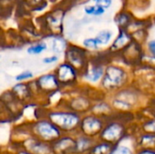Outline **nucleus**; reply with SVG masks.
Segmentation results:
<instances>
[{
    "mask_svg": "<svg viewBox=\"0 0 155 154\" xmlns=\"http://www.w3.org/2000/svg\"><path fill=\"white\" fill-rule=\"evenodd\" d=\"M45 117L54 123L63 134L75 135L79 133L83 115L72 110L64 108L49 110L47 111Z\"/></svg>",
    "mask_w": 155,
    "mask_h": 154,
    "instance_id": "1",
    "label": "nucleus"
},
{
    "mask_svg": "<svg viewBox=\"0 0 155 154\" xmlns=\"http://www.w3.org/2000/svg\"><path fill=\"white\" fill-rule=\"evenodd\" d=\"M128 80L129 74L124 67L109 64L105 67V73L100 82V86L106 93H116L126 87Z\"/></svg>",
    "mask_w": 155,
    "mask_h": 154,
    "instance_id": "2",
    "label": "nucleus"
},
{
    "mask_svg": "<svg viewBox=\"0 0 155 154\" xmlns=\"http://www.w3.org/2000/svg\"><path fill=\"white\" fill-rule=\"evenodd\" d=\"M27 128L31 136L51 144L64 135L60 129L45 116L31 123Z\"/></svg>",
    "mask_w": 155,
    "mask_h": 154,
    "instance_id": "3",
    "label": "nucleus"
},
{
    "mask_svg": "<svg viewBox=\"0 0 155 154\" xmlns=\"http://www.w3.org/2000/svg\"><path fill=\"white\" fill-rule=\"evenodd\" d=\"M127 134L126 124L124 121L112 117L106 121V123L98 137V140L106 142L114 146L120 144V143L125 138Z\"/></svg>",
    "mask_w": 155,
    "mask_h": 154,
    "instance_id": "4",
    "label": "nucleus"
},
{
    "mask_svg": "<svg viewBox=\"0 0 155 154\" xmlns=\"http://www.w3.org/2000/svg\"><path fill=\"white\" fill-rule=\"evenodd\" d=\"M139 98L140 95L138 94V91L133 88L124 87L114 93L110 103L115 112L125 113L134 109V107L139 103Z\"/></svg>",
    "mask_w": 155,
    "mask_h": 154,
    "instance_id": "5",
    "label": "nucleus"
},
{
    "mask_svg": "<svg viewBox=\"0 0 155 154\" xmlns=\"http://www.w3.org/2000/svg\"><path fill=\"white\" fill-rule=\"evenodd\" d=\"M105 123L106 120L103 117H100L92 113H88L84 114L82 117L78 133L98 140V137L100 136Z\"/></svg>",
    "mask_w": 155,
    "mask_h": 154,
    "instance_id": "6",
    "label": "nucleus"
},
{
    "mask_svg": "<svg viewBox=\"0 0 155 154\" xmlns=\"http://www.w3.org/2000/svg\"><path fill=\"white\" fill-rule=\"evenodd\" d=\"M35 92L39 94L51 95L62 88L54 73H47L42 74L35 81Z\"/></svg>",
    "mask_w": 155,
    "mask_h": 154,
    "instance_id": "7",
    "label": "nucleus"
},
{
    "mask_svg": "<svg viewBox=\"0 0 155 154\" xmlns=\"http://www.w3.org/2000/svg\"><path fill=\"white\" fill-rule=\"evenodd\" d=\"M54 73L55 74L62 87L74 85L77 83L79 77L81 76L80 72L65 61L60 64L55 68Z\"/></svg>",
    "mask_w": 155,
    "mask_h": 154,
    "instance_id": "8",
    "label": "nucleus"
},
{
    "mask_svg": "<svg viewBox=\"0 0 155 154\" xmlns=\"http://www.w3.org/2000/svg\"><path fill=\"white\" fill-rule=\"evenodd\" d=\"M65 62L75 67L81 74L86 70L89 63L87 53L84 49L77 46H68L65 50Z\"/></svg>",
    "mask_w": 155,
    "mask_h": 154,
    "instance_id": "9",
    "label": "nucleus"
},
{
    "mask_svg": "<svg viewBox=\"0 0 155 154\" xmlns=\"http://www.w3.org/2000/svg\"><path fill=\"white\" fill-rule=\"evenodd\" d=\"M53 154H76V141L74 135L64 134L52 143Z\"/></svg>",
    "mask_w": 155,
    "mask_h": 154,
    "instance_id": "10",
    "label": "nucleus"
},
{
    "mask_svg": "<svg viewBox=\"0 0 155 154\" xmlns=\"http://www.w3.org/2000/svg\"><path fill=\"white\" fill-rule=\"evenodd\" d=\"M20 147L27 150L33 154H53L51 143L38 140L31 135L22 142Z\"/></svg>",
    "mask_w": 155,
    "mask_h": 154,
    "instance_id": "11",
    "label": "nucleus"
},
{
    "mask_svg": "<svg viewBox=\"0 0 155 154\" xmlns=\"http://www.w3.org/2000/svg\"><path fill=\"white\" fill-rule=\"evenodd\" d=\"M30 83H17L12 87L11 93L19 103H26L35 95V91Z\"/></svg>",
    "mask_w": 155,
    "mask_h": 154,
    "instance_id": "12",
    "label": "nucleus"
},
{
    "mask_svg": "<svg viewBox=\"0 0 155 154\" xmlns=\"http://www.w3.org/2000/svg\"><path fill=\"white\" fill-rule=\"evenodd\" d=\"M66 109L72 110L74 112H76L82 115L86 114L91 112V109L93 107L91 101L83 95L76 96L73 99H71L70 102L65 103Z\"/></svg>",
    "mask_w": 155,
    "mask_h": 154,
    "instance_id": "13",
    "label": "nucleus"
},
{
    "mask_svg": "<svg viewBox=\"0 0 155 154\" xmlns=\"http://www.w3.org/2000/svg\"><path fill=\"white\" fill-rule=\"evenodd\" d=\"M105 67L106 66H104V64L98 63H94L92 65L88 64L86 70L82 74L81 76L89 83L95 84L101 82L105 73Z\"/></svg>",
    "mask_w": 155,
    "mask_h": 154,
    "instance_id": "14",
    "label": "nucleus"
},
{
    "mask_svg": "<svg viewBox=\"0 0 155 154\" xmlns=\"http://www.w3.org/2000/svg\"><path fill=\"white\" fill-rule=\"evenodd\" d=\"M74 136L76 141V154H87L97 141L81 133H76Z\"/></svg>",
    "mask_w": 155,
    "mask_h": 154,
    "instance_id": "15",
    "label": "nucleus"
},
{
    "mask_svg": "<svg viewBox=\"0 0 155 154\" xmlns=\"http://www.w3.org/2000/svg\"><path fill=\"white\" fill-rule=\"evenodd\" d=\"M114 112L115 111L114 110L111 103L103 101V102H99V103L94 104L90 113L96 114L100 117H103L104 119H105L107 121L114 116Z\"/></svg>",
    "mask_w": 155,
    "mask_h": 154,
    "instance_id": "16",
    "label": "nucleus"
},
{
    "mask_svg": "<svg viewBox=\"0 0 155 154\" xmlns=\"http://www.w3.org/2000/svg\"><path fill=\"white\" fill-rule=\"evenodd\" d=\"M137 149H155V134L141 133L136 138Z\"/></svg>",
    "mask_w": 155,
    "mask_h": 154,
    "instance_id": "17",
    "label": "nucleus"
},
{
    "mask_svg": "<svg viewBox=\"0 0 155 154\" xmlns=\"http://www.w3.org/2000/svg\"><path fill=\"white\" fill-rule=\"evenodd\" d=\"M131 44V36L125 32V31H121L119 34L118 37L115 39V41L113 43L111 46V50L116 52V51H121L125 49L129 44Z\"/></svg>",
    "mask_w": 155,
    "mask_h": 154,
    "instance_id": "18",
    "label": "nucleus"
},
{
    "mask_svg": "<svg viewBox=\"0 0 155 154\" xmlns=\"http://www.w3.org/2000/svg\"><path fill=\"white\" fill-rule=\"evenodd\" d=\"M115 146L104 141L97 140L87 154H111Z\"/></svg>",
    "mask_w": 155,
    "mask_h": 154,
    "instance_id": "19",
    "label": "nucleus"
},
{
    "mask_svg": "<svg viewBox=\"0 0 155 154\" xmlns=\"http://www.w3.org/2000/svg\"><path fill=\"white\" fill-rule=\"evenodd\" d=\"M46 48H47V44L44 42H41L29 46L27 48V53L29 54H40L41 53L45 51Z\"/></svg>",
    "mask_w": 155,
    "mask_h": 154,
    "instance_id": "20",
    "label": "nucleus"
},
{
    "mask_svg": "<svg viewBox=\"0 0 155 154\" xmlns=\"http://www.w3.org/2000/svg\"><path fill=\"white\" fill-rule=\"evenodd\" d=\"M111 37H112V32L111 31L103 30L97 34L96 39H97L100 45H104V44H107L109 43V41L111 40Z\"/></svg>",
    "mask_w": 155,
    "mask_h": 154,
    "instance_id": "21",
    "label": "nucleus"
},
{
    "mask_svg": "<svg viewBox=\"0 0 155 154\" xmlns=\"http://www.w3.org/2000/svg\"><path fill=\"white\" fill-rule=\"evenodd\" d=\"M84 12L87 15H101L104 13V8H103L98 5H88L84 8Z\"/></svg>",
    "mask_w": 155,
    "mask_h": 154,
    "instance_id": "22",
    "label": "nucleus"
},
{
    "mask_svg": "<svg viewBox=\"0 0 155 154\" xmlns=\"http://www.w3.org/2000/svg\"><path fill=\"white\" fill-rule=\"evenodd\" d=\"M142 131L143 133H149L155 134V117L145 121L142 124Z\"/></svg>",
    "mask_w": 155,
    "mask_h": 154,
    "instance_id": "23",
    "label": "nucleus"
},
{
    "mask_svg": "<svg viewBox=\"0 0 155 154\" xmlns=\"http://www.w3.org/2000/svg\"><path fill=\"white\" fill-rule=\"evenodd\" d=\"M33 77H34L33 72L32 71H29V70H25V71H23V72L19 73L17 75H15V80L17 83H25L27 80L33 79Z\"/></svg>",
    "mask_w": 155,
    "mask_h": 154,
    "instance_id": "24",
    "label": "nucleus"
},
{
    "mask_svg": "<svg viewBox=\"0 0 155 154\" xmlns=\"http://www.w3.org/2000/svg\"><path fill=\"white\" fill-rule=\"evenodd\" d=\"M111 154H135V152L130 147H128L126 145L118 144L114 148Z\"/></svg>",
    "mask_w": 155,
    "mask_h": 154,
    "instance_id": "25",
    "label": "nucleus"
},
{
    "mask_svg": "<svg viewBox=\"0 0 155 154\" xmlns=\"http://www.w3.org/2000/svg\"><path fill=\"white\" fill-rule=\"evenodd\" d=\"M83 44L84 47L89 48V49H97L98 46L100 45L96 37H91V38H86L84 40Z\"/></svg>",
    "mask_w": 155,
    "mask_h": 154,
    "instance_id": "26",
    "label": "nucleus"
},
{
    "mask_svg": "<svg viewBox=\"0 0 155 154\" xmlns=\"http://www.w3.org/2000/svg\"><path fill=\"white\" fill-rule=\"evenodd\" d=\"M59 57L57 55H51V56H46L43 58V63L45 64H51L54 63H56L58 61Z\"/></svg>",
    "mask_w": 155,
    "mask_h": 154,
    "instance_id": "27",
    "label": "nucleus"
},
{
    "mask_svg": "<svg viewBox=\"0 0 155 154\" xmlns=\"http://www.w3.org/2000/svg\"><path fill=\"white\" fill-rule=\"evenodd\" d=\"M112 3H113V0H99L97 2V5L105 9V8L110 7L111 5H112Z\"/></svg>",
    "mask_w": 155,
    "mask_h": 154,
    "instance_id": "28",
    "label": "nucleus"
},
{
    "mask_svg": "<svg viewBox=\"0 0 155 154\" xmlns=\"http://www.w3.org/2000/svg\"><path fill=\"white\" fill-rule=\"evenodd\" d=\"M135 154H155V149H137Z\"/></svg>",
    "mask_w": 155,
    "mask_h": 154,
    "instance_id": "29",
    "label": "nucleus"
},
{
    "mask_svg": "<svg viewBox=\"0 0 155 154\" xmlns=\"http://www.w3.org/2000/svg\"><path fill=\"white\" fill-rule=\"evenodd\" d=\"M148 49L153 56H155V40H152L148 43Z\"/></svg>",
    "mask_w": 155,
    "mask_h": 154,
    "instance_id": "30",
    "label": "nucleus"
},
{
    "mask_svg": "<svg viewBox=\"0 0 155 154\" xmlns=\"http://www.w3.org/2000/svg\"><path fill=\"white\" fill-rule=\"evenodd\" d=\"M15 154H33V153H32V152H28L27 150H25V149L22 148V147H19V148L15 151Z\"/></svg>",
    "mask_w": 155,
    "mask_h": 154,
    "instance_id": "31",
    "label": "nucleus"
},
{
    "mask_svg": "<svg viewBox=\"0 0 155 154\" xmlns=\"http://www.w3.org/2000/svg\"><path fill=\"white\" fill-rule=\"evenodd\" d=\"M3 154H15V153H12V152H6V153H3Z\"/></svg>",
    "mask_w": 155,
    "mask_h": 154,
    "instance_id": "32",
    "label": "nucleus"
},
{
    "mask_svg": "<svg viewBox=\"0 0 155 154\" xmlns=\"http://www.w3.org/2000/svg\"><path fill=\"white\" fill-rule=\"evenodd\" d=\"M94 2H96V3H97V2H98V1H99V0H94Z\"/></svg>",
    "mask_w": 155,
    "mask_h": 154,
    "instance_id": "33",
    "label": "nucleus"
}]
</instances>
